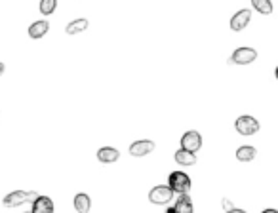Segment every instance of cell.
Returning a JSON list of instances; mask_svg holds the SVG:
<instances>
[{
  "mask_svg": "<svg viewBox=\"0 0 278 213\" xmlns=\"http://www.w3.org/2000/svg\"><path fill=\"white\" fill-rule=\"evenodd\" d=\"M168 187L174 191L175 194H189V191H191V179L187 173H183V171H174V173H170V179H168Z\"/></svg>",
  "mask_w": 278,
  "mask_h": 213,
  "instance_id": "obj_1",
  "label": "cell"
},
{
  "mask_svg": "<svg viewBox=\"0 0 278 213\" xmlns=\"http://www.w3.org/2000/svg\"><path fill=\"white\" fill-rule=\"evenodd\" d=\"M40 194H36V192H25V191H16V192H10V194L4 198V206L6 208H18L21 204H25V202H35L36 198Z\"/></svg>",
  "mask_w": 278,
  "mask_h": 213,
  "instance_id": "obj_2",
  "label": "cell"
},
{
  "mask_svg": "<svg viewBox=\"0 0 278 213\" xmlns=\"http://www.w3.org/2000/svg\"><path fill=\"white\" fill-rule=\"evenodd\" d=\"M174 191L170 189V187H155L151 192H149V200L153 202V204H157V206H166V204H170V200L174 198Z\"/></svg>",
  "mask_w": 278,
  "mask_h": 213,
  "instance_id": "obj_3",
  "label": "cell"
},
{
  "mask_svg": "<svg viewBox=\"0 0 278 213\" xmlns=\"http://www.w3.org/2000/svg\"><path fill=\"white\" fill-rule=\"evenodd\" d=\"M257 59V52L254 48H238L236 52L231 55L229 63H236V65H250Z\"/></svg>",
  "mask_w": 278,
  "mask_h": 213,
  "instance_id": "obj_4",
  "label": "cell"
},
{
  "mask_svg": "<svg viewBox=\"0 0 278 213\" xmlns=\"http://www.w3.org/2000/svg\"><path fill=\"white\" fill-rule=\"evenodd\" d=\"M236 131L240 133V135H254V133H257V129H259V122L254 118V116H240L236 122Z\"/></svg>",
  "mask_w": 278,
  "mask_h": 213,
  "instance_id": "obj_5",
  "label": "cell"
},
{
  "mask_svg": "<svg viewBox=\"0 0 278 213\" xmlns=\"http://www.w3.org/2000/svg\"><path fill=\"white\" fill-rule=\"evenodd\" d=\"M200 147H202V137L198 131H187L181 137V149H185V150L196 152V150H200Z\"/></svg>",
  "mask_w": 278,
  "mask_h": 213,
  "instance_id": "obj_6",
  "label": "cell"
},
{
  "mask_svg": "<svg viewBox=\"0 0 278 213\" xmlns=\"http://www.w3.org/2000/svg\"><path fill=\"white\" fill-rule=\"evenodd\" d=\"M250 19H252V12L250 10H240L238 14H234L232 19H231V29L232 31H244L246 25L250 23Z\"/></svg>",
  "mask_w": 278,
  "mask_h": 213,
  "instance_id": "obj_7",
  "label": "cell"
},
{
  "mask_svg": "<svg viewBox=\"0 0 278 213\" xmlns=\"http://www.w3.org/2000/svg\"><path fill=\"white\" fill-rule=\"evenodd\" d=\"M155 150V143L153 141H136L132 147H130V154L132 156H145V154H149V152H153Z\"/></svg>",
  "mask_w": 278,
  "mask_h": 213,
  "instance_id": "obj_8",
  "label": "cell"
},
{
  "mask_svg": "<svg viewBox=\"0 0 278 213\" xmlns=\"http://www.w3.org/2000/svg\"><path fill=\"white\" fill-rule=\"evenodd\" d=\"M33 213H53V202L48 196H38L33 202Z\"/></svg>",
  "mask_w": 278,
  "mask_h": 213,
  "instance_id": "obj_9",
  "label": "cell"
},
{
  "mask_svg": "<svg viewBox=\"0 0 278 213\" xmlns=\"http://www.w3.org/2000/svg\"><path fill=\"white\" fill-rule=\"evenodd\" d=\"M120 156V152L116 150V149H113V147H103V149H99L97 150V158L105 162V164H113V162H116Z\"/></svg>",
  "mask_w": 278,
  "mask_h": 213,
  "instance_id": "obj_10",
  "label": "cell"
},
{
  "mask_svg": "<svg viewBox=\"0 0 278 213\" xmlns=\"http://www.w3.org/2000/svg\"><path fill=\"white\" fill-rule=\"evenodd\" d=\"M175 213H192V200L189 194H179L174 206Z\"/></svg>",
  "mask_w": 278,
  "mask_h": 213,
  "instance_id": "obj_11",
  "label": "cell"
},
{
  "mask_svg": "<svg viewBox=\"0 0 278 213\" xmlns=\"http://www.w3.org/2000/svg\"><path fill=\"white\" fill-rule=\"evenodd\" d=\"M175 162H177L179 166H194V164H196V156H194V152H191V150L179 149V150L175 152Z\"/></svg>",
  "mask_w": 278,
  "mask_h": 213,
  "instance_id": "obj_12",
  "label": "cell"
},
{
  "mask_svg": "<svg viewBox=\"0 0 278 213\" xmlns=\"http://www.w3.org/2000/svg\"><path fill=\"white\" fill-rule=\"evenodd\" d=\"M50 31V23L48 21H36L29 27V36L31 38H42Z\"/></svg>",
  "mask_w": 278,
  "mask_h": 213,
  "instance_id": "obj_13",
  "label": "cell"
},
{
  "mask_svg": "<svg viewBox=\"0 0 278 213\" xmlns=\"http://www.w3.org/2000/svg\"><path fill=\"white\" fill-rule=\"evenodd\" d=\"M90 206H92V202H90V196L88 194L80 192V194L74 196V210L78 213H88L90 212Z\"/></svg>",
  "mask_w": 278,
  "mask_h": 213,
  "instance_id": "obj_14",
  "label": "cell"
},
{
  "mask_svg": "<svg viewBox=\"0 0 278 213\" xmlns=\"http://www.w3.org/2000/svg\"><path fill=\"white\" fill-rule=\"evenodd\" d=\"M88 29V19H74V21H70L69 25H67V35H78V33H82V31H86Z\"/></svg>",
  "mask_w": 278,
  "mask_h": 213,
  "instance_id": "obj_15",
  "label": "cell"
},
{
  "mask_svg": "<svg viewBox=\"0 0 278 213\" xmlns=\"http://www.w3.org/2000/svg\"><path fill=\"white\" fill-rule=\"evenodd\" d=\"M255 154H257L255 147H240L236 150V158L240 160V162H250V160L255 158Z\"/></svg>",
  "mask_w": 278,
  "mask_h": 213,
  "instance_id": "obj_16",
  "label": "cell"
},
{
  "mask_svg": "<svg viewBox=\"0 0 278 213\" xmlns=\"http://www.w3.org/2000/svg\"><path fill=\"white\" fill-rule=\"evenodd\" d=\"M252 4H254V8L263 14V16H269V14H273V4H271V0H252Z\"/></svg>",
  "mask_w": 278,
  "mask_h": 213,
  "instance_id": "obj_17",
  "label": "cell"
},
{
  "mask_svg": "<svg viewBox=\"0 0 278 213\" xmlns=\"http://www.w3.org/2000/svg\"><path fill=\"white\" fill-rule=\"evenodd\" d=\"M55 6H57V0H40V12H42V16L53 14Z\"/></svg>",
  "mask_w": 278,
  "mask_h": 213,
  "instance_id": "obj_18",
  "label": "cell"
},
{
  "mask_svg": "<svg viewBox=\"0 0 278 213\" xmlns=\"http://www.w3.org/2000/svg\"><path fill=\"white\" fill-rule=\"evenodd\" d=\"M223 208H225V212L232 210V204H231V200H229V198H223Z\"/></svg>",
  "mask_w": 278,
  "mask_h": 213,
  "instance_id": "obj_19",
  "label": "cell"
},
{
  "mask_svg": "<svg viewBox=\"0 0 278 213\" xmlns=\"http://www.w3.org/2000/svg\"><path fill=\"white\" fill-rule=\"evenodd\" d=\"M227 213H246V212H244V210H234V208H232V210H229Z\"/></svg>",
  "mask_w": 278,
  "mask_h": 213,
  "instance_id": "obj_20",
  "label": "cell"
},
{
  "mask_svg": "<svg viewBox=\"0 0 278 213\" xmlns=\"http://www.w3.org/2000/svg\"><path fill=\"white\" fill-rule=\"evenodd\" d=\"M263 213H278V212H277V210H265Z\"/></svg>",
  "mask_w": 278,
  "mask_h": 213,
  "instance_id": "obj_21",
  "label": "cell"
},
{
  "mask_svg": "<svg viewBox=\"0 0 278 213\" xmlns=\"http://www.w3.org/2000/svg\"><path fill=\"white\" fill-rule=\"evenodd\" d=\"M2 72H4V65L0 63V76H2Z\"/></svg>",
  "mask_w": 278,
  "mask_h": 213,
  "instance_id": "obj_22",
  "label": "cell"
},
{
  "mask_svg": "<svg viewBox=\"0 0 278 213\" xmlns=\"http://www.w3.org/2000/svg\"><path fill=\"white\" fill-rule=\"evenodd\" d=\"M275 76H277V80H278V67H277V71H275Z\"/></svg>",
  "mask_w": 278,
  "mask_h": 213,
  "instance_id": "obj_23",
  "label": "cell"
},
{
  "mask_svg": "<svg viewBox=\"0 0 278 213\" xmlns=\"http://www.w3.org/2000/svg\"><path fill=\"white\" fill-rule=\"evenodd\" d=\"M166 213H175V212H174V208H172V210H168Z\"/></svg>",
  "mask_w": 278,
  "mask_h": 213,
  "instance_id": "obj_24",
  "label": "cell"
},
{
  "mask_svg": "<svg viewBox=\"0 0 278 213\" xmlns=\"http://www.w3.org/2000/svg\"><path fill=\"white\" fill-rule=\"evenodd\" d=\"M25 213H33V212H25Z\"/></svg>",
  "mask_w": 278,
  "mask_h": 213,
  "instance_id": "obj_25",
  "label": "cell"
}]
</instances>
